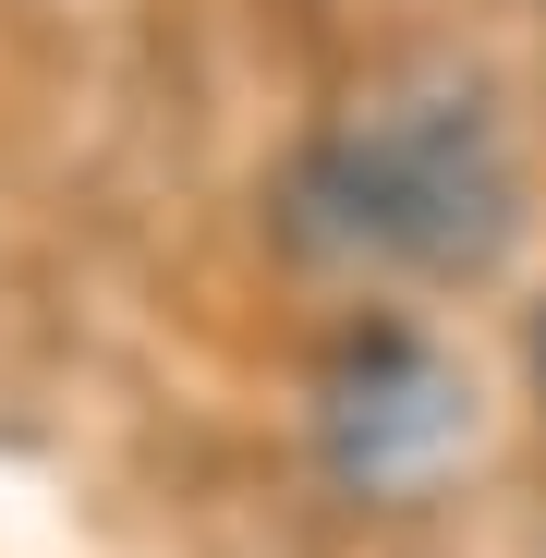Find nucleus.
Wrapping results in <instances>:
<instances>
[{"label": "nucleus", "instance_id": "nucleus-1", "mask_svg": "<svg viewBox=\"0 0 546 558\" xmlns=\"http://www.w3.org/2000/svg\"><path fill=\"white\" fill-rule=\"evenodd\" d=\"M304 231L352 267L486 279L522 231V158H510V134L474 85H449V73L377 85L304 158Z\"/></svg>", "mask_w": 546, "mask_h": 558}, {"label": "nucleus", "instance_id": "nucleus-2", "mask_svg": "<svg viewBox=\"0 0 546 558\" xmlns=\"http://www.w3.org/2000/svg\"><path fill=\"white\" fill-rule=\"evenodd\" d=\"M316 437H328L340 486L413 498V486H437L474 449V377L437 340H413V328H364V340H340L328 389H316Z\"/></svg>", "mask_w": 546, "mask_h": 558}, {"label": "nucleus", "instance_id": "nucleus-3", "mask_svg": "<svg viewBox=\"0 0 546 558\" xmlns=\"http://www.w3.org/2000/svg\"><path fill=\"white\" fill-rule=\"evenodd\" d=\"M522 352H534V389H546V304H534V340H522Z\"/></svg>", "mask_w": 546, "mask_h": 558}]
</instances>
